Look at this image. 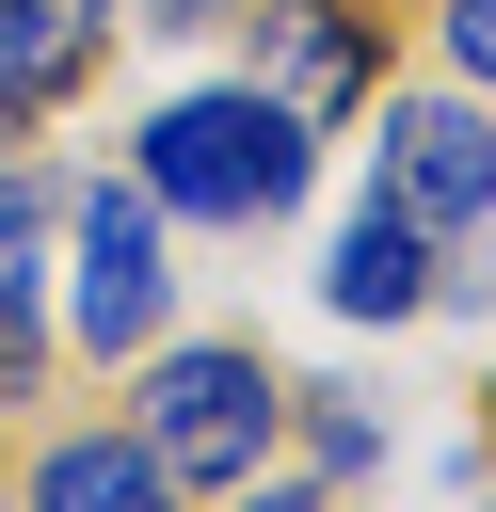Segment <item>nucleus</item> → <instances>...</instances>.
<instances>
[{
    "label": "nucleus",
    "mask_w": 496,
    "mask_h": 512,
    "mask_svg": "<svg viewBox=\"0 0 496 512\" xmlns=\"http://www.w3.org/2000/svg\"><path fill=\"white\" fill-rule=\"evenodd\" d=\"M144 192L160 208H192V224H272L288 192H304V112L288 96H176L160 128H144Z\"/></svg>",
    "instance_id": "1"
},
{
    "label": "nucleus",
    "mask_w": 496,
    "mask_h": 512,
    "mask_svg": "<svg viewBox=\"0 0 496 512\" xmlns=\"http://www.w3.org/2000/svg\"><path fill=\"white\" fill-rule=\"evenodd\" d=\"M272 432H288V384H272L256 352L192 336V352H160V368H144V464H160V480L240 496V480L272 464Z\"/></svg>",
    "instance_id": "2"
},
{
    "label": "nucleus",
    "mask_w": 496,
    "mask_h": 512,
    "mask_svg": "<svg viewBox=\"0 0 496 512\" xmlns=\"http://www.w3.org/2000/svg\"><path fill=\"white\" fill-rule=\"evenodd\" d=\"M384 208H416L432 240H464L480 208H496V112L480 96H384V176H368Z\"/></svg>",
    "instance_id": "3"
},
{
    "label": "nucleus",
    "mask_w": 496,
    "mask_h": 512,
    "mask_svg": "<svg viewBox=\"0 0 496 512\" xmlns=\"http://www.w3.org/2000/svg\"><path fill=\"white\" fill-rule=\"evenodd\" d=\"M160 304H176L160 192H80V352H144Z\"/></svg>",
    "instance_id": "4"
},
{
    "label": "nucleus",
    "mask_w": 496,
    "mask_h": 512,
    "mask_svg": "<svg viewBox=\"0 0 496 512\" xmlns=\"http://www.w3.org/2000/svg\"><path fill=\"white\" fill-rule=\"evenodd\" d=\"M256 32H272V64H288L272 96H288L304 128L368 96V32H352V0H256Z\"/></svg>",
    "instance_id": "5"
},
{
    "label": "nucleus",
    "mask_w": 496,
    "mask_h": 512,
    "mask_svg": "<svg viewBox=\"0 0 496 512\" xmlns=\"http://www.w3.org/2000/svg\"><path fill=\"white\" fill-rule=\"evenodd\" d=\"M320 288H336V320H416V304H432V224H416V208H384V192H368V208H352V240H336V272H320Z\"/></svg>",
    "instance_id": "6"
},
{
    "label": "nucleus",
    "mask_w": 496,
    "mask_h": 512,
    "mask_svg": "<svg viewBox=\"0 0 496 512\" xmlns=\"http://www.w3.org/2000/svg\"><path fill=\"white\" fill-rule=\"evenodd\" d=\"M96 48H112V0H0V128L48 112Z\"/></svg>",
    "instance_id": "7"
},
{
    "label": "nucleus",
    "mask_w": 496,
    "mask_h": 512,
    "mask_svg": "<svg viewBox=\"0 0 496 512\" xmlns=\"http://www.w3.org/2000/svg\"><path fill=\"white\" fill-rule=\"evenodd\" d=\"M32 512H176V480L144 464V432H64L32 448Z\"/></svg>",
    "instance_id": "8"
},
{
    "label": "nucleus",
    "mask_w": 496,
    "mask_h": 512,
    "mask_svg": "<svg viewBox=\"0 0 496 512\" xmlns=\"http://www.w3.org/2000/svg\"><path fill=\"white\" fill-rule=\"evenodd\" d=\"M48 368V320H32V256H0V400Z\"/></svg>",
    "instance_id": "9"
},
{
    "label": "nucleus",
    "mask_w": 496,
    "mask_h": 512,
    "mask_svg": "<svg viewBox=\"0 0 496 512\" xmlns=\"http://www.w3.org/2000/svg\"><path fill=\"white\" fill-rule=\"evenodd\" d=\"M48 208H64V176H48V160H0V256H16Z\"/></svg>",
    "instance_id": "10"
},
{
    "label": "nucleus",
    "mask_w": 496,
    "mask_h": 512,
    "mask_svg": "<svg viewBox=\"0 0 496 512\" xmlns=\"http://www.w3.org/2000/svg\"><path fill=\"white\" fill-rule=\"evenodd\" d=\"M448 64H464V80L496 96V0H448Z\"/></svg>",
    "instance_id": "11"
},
{
    "label": "nucleus",
    "mask_w": 496,
    "mask_h": 512,
    "mask_svg": "<svg viewBox=\"0 0 496 512\" xmlns=\"http://www.w3.org/2000/svg\"><path fill=\"white\" fill-rule=\"evenodd\" d=\"M208 16H240V0H128V32H208Z\"/></svg>",
    "instance_id": "12"
},
{
    "label": "nucleus",
    "mask_w": 496,
    "mask_h": 512,
    "mask_svg": "<svg viewBox=\"0 0 496 512\" xmlns=\"http://www.w3.org/2000/svg\"><path fill=\"white\" fill-rule=\"evenodd\" d=\"M240 512H304V496H288V480H240Z\"/></svg>",
    "instance_id": "13"
}]
</instances>
